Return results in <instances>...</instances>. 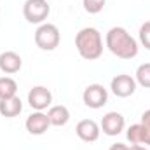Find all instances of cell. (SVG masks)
Listing matches in <instances>:
<instances>
[{
  "instance_id": "1",
  "label": "cell",
  "mask_w": 150,
  "mask_h": 150,
  "mask_svg": "<svg viewBox=\"0 0 150 150\" xmlns=\"http://www.w3.org/2000/svg\"><path fill=\"white\" fill-rule=\"evenodd\" d=\"M105 45L113 56L120 59H133L138 54V42L124 26H113L107 32Z\"/></svg>"
},
{
  "instance_id": "2",
  "label": "cell",
  "mask_w": 150,
  "mask_h": 150,
  "mask_svg": "<svg viewBox=\"0 0 150 150\" xmlns=\"http://www.w3.org/2000/svg\"><path fill=\"white\" fill-rule=\"evenodd\" d=\"M75 47H77L80 58H84L87 61H94V59L101 58L103 38H101L100 30L94 26H86V28L79 30V33L75 35Z\"/></svg>"
},
{
  "instance_id": "3",
  "label": "cell",
  "mask_w": 150,
  "mask_h": 150,
  "mask_svg": "<svg viewBox=\"0 0 150 150\" xmlns=\"http://www.w3.org/2000/svg\"><path fill=\"white\" fill-rule=\"evenodd\" d=\"M35 44L38 49L42 51H54L59 45L61 40V33L58 30L56 25L52 23H42L38 25V28L35 30Z\"/></svg>"
},
{
  "instance_id": "4",
  "label": "cell",
  "mask_w": 150,
  "mask_h": 150,
  "mask_svg": "<svg viewBox=\"0 0 150 150\" xmlns=\"http://www.w3.org/2000/svg\"><path fill=\"white\" fill-rule=\"evenodd\" d=\"M51 14V5L47 0H26L23 4V16L32 25H42Z\"/></svg>"
},
{
  "instance_id": "5",
  "label": "cell",
  "mask_w": 150,
  "mask_h": 150,
  "mask_svg": "<svg viewBox=\"0 0 150 150\" xmlns=\"http://www.w3.org/2000/svg\"><path fill=\"white\" fill-rule=\"evenodd\" d=\"M82 101H84L86 107L98 110V108H101V107L107 105V101H108V91L101 84H89L84 89V93H82Z\"/></svg>"
},
{
  "instance_id": "6",
  "label": "cell",
  "mask_w": 150,
  "mask_h": 150,
  "mask_svg": "<svg viewBox=\"0 0 150 150\" xmlns=\"http://www.w3.org/2000/svg\"><path fill=\"white\" fill-rule=\"evenodd\" d=\"M136 86L138 84H136L134 77H131L127 74L115 75L112 79V82H110V89H112V93L117 98H129V96H133L134 91H136Z\"/></svg>"
},
{
  "instance_id": "7",
  "label": "cell",
  "mask_w": 150,
  "mask_h": 150,
  "mask_svg": "<svg viewBox=\"0 0 150 150\" xmlns=\"http://www.w3.org/2000/svg\"><path fill=\"white\" fill-rule=\"evenodd\" d=\"M28 105L35 112H44L45 108H49L52 105V93L44 86L32 87L28 93Z\"/></svg>"
},
{
  "instance_id": "8",
  "label": "cell",
  "mask_w": 150,
  "mask_h": 150,
  "mask_svg": "<svg viewBox=\"0 0 150 150\" xmlns=\"http://www.w3.org/2000/svg\"><path fill=\"white\" fill-rule=\"evenodd\" d=\"M126 127V119L124 115L119 112H108L103 115L101 122H100V129L103 131V134L107 136H117L124 131Z\"/></svg>"
},
{
  "instance_id": "9",
  "label": "cell",
  "mask_w": 150,
  "mask_h": 150,
  "mask_svg": "<svg viewBox=\"0 0 150 150\" xmlns=\"http://www.w3.org/2000/svg\"><path fill=\"white\" fill-rule=\"evenodd\" d=\"M75 133H77V136H79L82 142L93 143V142H96V140L100 138L101 129H100V124H98L96 120H93V119H84V120H80V122L77 124Z\"/></svg>"
},
{
  "instance_id": "10",
  "label": "cell",
  "mask_w": 150,
  "mask_h": 150,
  "mask_svg": "<svg viewBox=\"0 0 150 150\" xmlns=\"http://www.w3.org/2000/svg\"><path fill=\"white\" fill-rule=\"evenodd\" d=\"M49 126H51L49 117H47V113H44V112L30 113V115L26 117V122H25L26 131H28L30 134H35V136L44 134V133L49 129Z\"/></svg>"
},
{
  "instance_id": "11",
  "label": "cell",
  "mask_w": 150,
  "mask_h": 150,
  "mask_svg": "<svg viewBox=\"0 0 150 150\" xmlns=\"http://www.w3.org/2000/svg\"><path fill=\"white\" fill-rule=\"evenodd\" d=\"M23 67V59L18 52L14 51H4L0 54V72L5 75L18 74Z\"/></svg>"
},
{
  "instance_id": "12",
  "label": "cell",
  "mask_w": 150,
  "mask_h": 150,
  "mask_svg": "<svg viewBox=\"0 0 150 150\" xmlns=\"http://www.w3.org/2000/svg\"><path fill=\"white\" fill-rule=\"evenodd\" d=\"M47 117H49L51 126L61 127V126L68 124V120H70V110L65 105H51L49 110H47Z\"/></svg>"
},
{
  "instance_id": "13",
  "label": "cell",
  "mask_w": 150,
  "mask_h": 150,
  "mask_svg": "<svg viewBox=\"0 0 150 150\" xmlns=\"http://www.w3.org/2000/svg\"><path fill=\"white\" fill-rule=\"evenodd\" d=\"M21 112H23V101L19 100V96L0 100V115L2 117L12 119V117H18Z\"/></svg>"
},
{
  "instance_id": "14",
  "label": "cell",
  "mask_w": 150,
  "mask_h": 150,
  "mask_svg": "<svg viewBox=\"0 0 150 150\" xmlns=\"http://www.w3.org/2000/svg\"><path fill=\"white\" fill-rule=\"evenodd\" d=\"M18 82L12 77H0V100H7L16 96Z\"/></svg>"
},
{
  "instance_id": "15",
  "label": "cell",
  "mask_w": 150,
  "mask_h": 150,
  "mask_svg": "<svg viewBox=\"0 0 150 150\" xmlns=\"http://www.w3.org/2000/svg\"><path fill=\"white\" fill-rule=\"evenodd\" d=\"M143 136H145V133H143V126L140 122L131 124L126 131V138L131 145H143Z\"/></svg>"
},
{
  "instance_id": "16",
  "label": "cell",
  "mask_w": 150,
  "mask_h": 150,
  "mask_svg": "<svg viewBox=\"0 0 150 150\" xmlns=\"http://www.w3.org/2000/svg\"><path fill=\"white\" fill-rule=\"evenodd\" d=\"M134 80H136L138 86H142L145 89H150V63H142L136 68Z\"/></svg>"
},
{
  "instance_id": "17",
  "label": "cell",
  "mask_w": 150,
  "mask_h": 150,
  "mask_svg": "<svg viewBox=\"0 0 150 150\" xmlns=\"http://www.w3.org/2000/svg\"><path fill=\"white\" fill-rule=\"evenodd\" d=\"M107 0H82V5H84V11L89 12V14H98L103 11Z\"/></svg>"
},
{
  "instance_id": "18",
  "label": "cell",
  "mask_w": 150,
  "mask_h": 150,
  "mask_svg": "<svg viewBox=\"0 0 150 150\" xmlns=\"http://www.w3.org/2000/svg\"><path fill=\"white\" fill-rule=\"evenodd\" d=\"M138 38H140V44L150 51V21H145L142 26H140V32H138Z\"/></svg>"
},
{
  "instance_id": "19",
  "label": "cell",
  "mask_w": 150,
  "mask_h": 150,
  "mask_svg": "<svg viewBox=\"0 0 150 150\" xmlns=\"http://www.w3.org/2000/svg\"><path fill=\"white\" fill-rule=\"evenodd\" d=\"M140 124L143 126V133H145V136H143V145H149L150 147V108L142 113V122H140Z\"/></svg>"
},
{
  "instance_id": "20",
  "label": "cell",
  "mask_w": 150,
  "mask_h": 150,
  "mask_svg": "<svg viewBox=\"0 0 150 150\" xmlns=\"http://www.w3.org/2000/svg\"><path fill=\"white\" fill-rule=\"evenodd\" d=\"M108 150H127V145H124V143H113Z\"/></svg>"
},
{
  "instance_id": "21",
  "label": "cell",
  "mask_w": 150,
  "mask_h": 150,
  "mask_svg": "<svg viewBox=\"0 0 150 150\" xmlns=\"http://www.w3.org/2000/svg\"><path fill=\"white\" fill-rule=\"evenodd\" d=\"M127 150H149V149L143 147V145H131V147H127Z\"/></svg>"
}]
</instances>
